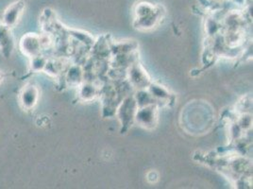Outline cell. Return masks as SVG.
<instances>
[{
  "instance_id": "6da1fadb",
  "label": "cell",
  "mask_w": 253,
  "mask_h": 189,
  "mask_svg": "<svg viewBox=\"0 0 253 189\" xmlns=\"http://www.w3.org/2000/svg\"><path fill=\"white\" fill-rule=\"evenodd\" d=\"M19 47L23 54L30 58L40 55L42 48L41 36L35 33L24 35L19 43Z\"/></svg>"
},
{
  "instance_id": "7a4b0ae2",
  "label": "cell",
  "mask_w": 253,
  "mask_h": 189,
  "mask_svg": "<svg viewBox=\"0 0 253 189\" xmlns=\"http://www.w3.org/2000/svg\"><path fill=\"white\" fill-rule=\"evenodd\" d=\"M25 2L23 0H17L8 6L1 14V24L10 28L15 26L19 20L23 11L25 10Z\"/></svg>"
},
{
  "instance_id": "3957f363",
  "label": "cell",
  "mask_w": 253,
  "mask_h": 189,
  "mask_svg": "<svg viewBox=\"0 0 253 189\" xmlns=\"http://www.w3.org/2000/svg\"><path fill=\"white\" fill-rule=\"evenodd\" d=\"M14 49V40L11 29L0 24V51L5 58L11 57Z\"/></svg>"
},
{
  "instance_id": "277c9868",
  "label": "cell",
  "mask_w": 253,
  "mask_h": 189,
  "mask_svg": "<svg viewBox=\"0 0 253 189\" xmlns=\"http://www.w3.org/2000/svg\"><path fill=\"white\" fill-rule=\"evenodd\" d=\"M38 96H39V91L37 87H35L34 85L26 86L23 89L20 95L22 106L27 110H31L37 103Z\"/></svg>"
},
{
  "instance_id": "5b68a950",
  "label": "cell",
  "mask_w": 253,
  "mask_h": 189,
  "mask_svg": "<svg viewBox=\"0 0 253 189\" xmlns=\"http://www.w3.org/2000/svg\"><path fill=\"white\" fill-rule=\"evenodd\" d=\"M156 117L155 109L152 105L145 106L138 109L135 113L134 118L143 126L148 127L154 124V119Z\"/></svg>"
},
{
  "instance_id": "8992f818",
  "label": "cell",
  "mask_w": 253,
  "mask_h": 189,
  "mask_svg": "<svg viewBox=\"0 0 253 189\" xmlns=\"http://www.w3.org/2000/svg\"><path fill=\"white\" fill-rule=\"evenodd\" d=\"M131 79L130 81L133 84L139 86V88H144V86L147 84V79H146V73L144 71L136 69H132V72L130 73Z\"/></svg>"
},
{
  "instance_id": "52a82bcc",
  "label": "cell",
  "mask_w": 253,
  "mask_h": 189,
  "mask_svg": "<svg viewBox=\"0 0 253 189\" xmlns=\"http://www.w3.org/2000/svg\"><path fill=\"white\" fill-rule=\"evenodd\" d=\"M32 62H31V66L32 70L34 71H39V70H43L45 67V64L47 63V60L43 58L41 55H37L35 57H32Z\"/></svg>"
},
{
  "instance_id": "ba28073f",
  "label": "cell",
  "mask_w": 253,
  "mask_h": 189,
  "mask_svg": "<svg viewBox=\"0 0 253 189\" xmlns=\"http://www.w3.org/2000/svg\"><path fill=\"white\" fill-rule=\"evenodd\" d=\"M151 92L149 94H151V96L153 98H159V99H165V98H169V94L168 90H166L165 88L161 87V86H156V85H151L150 88Z\"/></svg>"
},
{
  "instance_id": "9c48e42d",
  "label": "cell",
  "mask_w": 253,
  "mask_h": 189,
  "mask_svg": "<svg viewBox=\"0 0 253 189\" xmlns=\"http://www.w3.org/2000/svg\"><path fill=\"white\" fill-rule=\"evenodd\" d=\"M95 94H96V89H95V86H93V84H84L81 89V95L84 99L93 98Z\"/></svg>"
},
{
  "instance_id": "30bf717a",
  "label": "cell",
  "mask_w": 253,
  "mask_h": 189,
  "mask_svg": "<svg viewBox=\"0 0 253 189\" xmlns=\"http://www.w3.org/2000/svg\"><path fill=\"white\" fill-rule=\"evenodd\" d=\"M1 80H2V77H1V74H0V82H1Z\"/></svg>"
}]
</instances>
